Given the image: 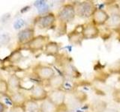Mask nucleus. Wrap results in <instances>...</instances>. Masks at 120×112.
<instances>
[{
	"mask_svg": "<svg viewBox=\"0 0 120 112\" xmlns=\"http://www.w3.org/2000/svg\"><path fill=\"white\" fill-rule=\"evenodd\" d=\"M76 15L81 18H89L93 16L97 7L92 1H83L77 2L74 6Z\"/></svg>",
	"mask_w": 120,
	"mask_h": 112,
	"instance_id": "nucleus-1",
	"label": "nucleus"
},
{
	"mask_svg": "<svg viewBox=\"0 0 120 112\" xmlns=\"http://www.w3.org/2000/svg\"><path fill=\"white\" fill-rule=\"evenodd\" d=\"M58 17L59 20L63 23H68V22H72L75 17H76V12H75L74 5L68 4L64 5L62 9L59 10Z\"/></svg>",
	"mask_w": 120,
	"mask_h": 112,
	"instance_id": "nucleus-2",
	"label": "nucleus"
},
{
	"mask_svg": "<svg viewBox=\"0 0 120 112\" xmlns=\"http://www.w3.org/2000/svg\"><path fill=\"white\" fill-rule=\"evenodd\" d=\"M81 32L84 40L95 39L100 35V32L98 26L95 25V24H93L92 22L84 25L82 27Z\"/></svg>",
	"mask_w": 120,
	"mask_h": 112,
	"instance_id": "nucleus-3",
	"label": "nucleus"
},
{
	"mask_svg": "<svg viewBox=\"0 0 120 112\" xmlns=\"http://www.w3.org/2000/svg\"><path fill=\"white\" fill-rule=\"evenodd\" d=\"M47 99L56 106H61L65 102L66 94L61 90H53L48 94Z\"/></svg>",
	"mask_w": 120,
	"mask_h": 112,
	"instance_id": "nucleus-4",
	"label": "nucleus"
},
{
	"mask_svg": "<svg viewBox=\"0 0 120 112\" xmlns=\"http://www.w3.org/2000/svg\"><path fill=\"white\" fill-rule=\"evenodd\" d=\"M92 17V23L95 25H104L107 22L110 14L103 9L97 8Z\"/></svg>",
	"mask_w": 120,
	"mask_h": 112,
	"instance_id": "nucleus-5",
	"label": "nucleus"
},
{
	"mask_svg": "<svg viewBox=\"0 0 120 112\" xmlns=\"http://www.w3.org/2000/svg\"><path fill=\"white\" fill-rule=\"evenodd\" d=\"M37 75L40 78L43 80H50L51 78L55 76L53 69L50 66H41L37 70Z\"/></svg>",
	"mask_w": 120,
	"mask_h": 112,
	"instance_id": "nucleus-6",
	"label": "nucleus"
},
{
	"mask_svg": "<svg viewBox=\"0 0 120 112\" xmlns=\"http://www.w3.org/2000/svg\"><path fill=\"white\" fill-rule=\"evenodd\" d=\"M47 37L45 36H38L30 41L29 43V46L32 50L41 49L44 46L47 45Z\"/></svg>",
	"mask_w": 120,
	"mask_h": 112,
	"instance_id": "nucleus-7",
	"label": "nucleus"
},
{
	"mask_svg": "<svg viewBox=\"0 0 120 112\" xmlns=\"http://www.w3.org/2000/svg\"><path fill=\"white\" fill-rule=\"evenodd\" d=\"M48 96V93L41 86H35L31 91V97L34 100H45Z\"/></svg>",
	"mask_w": 120,
	"mask_h": 112,
	"instance_id": "nucleus-8",
	"label": "nucleus"
},
{
	"mask_svg": "<svg viewBox=\"0 0 120 112\" xmlns=\"http://www.w3.org/2000/svg\"><path fill=\"white\" fill-rule=\"evenodd\" d=\"M106 26L110 29H119L120 28V12L114 13L110 15L107 22H106Z\"/></svg>",
	"mask_w": 120,
	"mask_h": 112,
	"instance_id": "nucleus-9",
	"label": "nucleus"
},
{
	"mask_svg": "<svg viewBox=\"0 0 120 112\" xmlns=\"http://www.w3.org/2000/svg\"><path fill=\"white\" fill-rule=\"evenodd\" d=\"M56 21V17L53 14H49L47 15L41 17L38 20V24L41 28H50L53 25Z\"/></svg>",
	"mask_w": 120,
	"mask_h": 112,
	"instance_id": "nucleus-10",
	"label": "nucleus"
},
{
	"mask_svg": "<svg viewBox=\"0 0 120 112\" xmlns=\"http://www.w3.org/2000/svg\"><path fill=\"white\" fill-rule=\"evenodd\" d=\"M34 30L32 28H26L18 34V39L20 43H25L30 42L33 39Z\"/></svg>",
	"mask_w": 120,
	"mask_h": 112,
	"instance_id": "nucleus-11",
	"label": "nucleus"
},
{
	"mask_svg": "<svg viewBox=\"0 0 120 112\" xmlns=\"http://www.w3.org/2000/svg\"><path fill=\"white\" fill-rule=\"evenodd\" d=\"M65 84V78L61 75H55L49 80V85L54 90H60Z\"/></svg>",
	"mask_w": 120,
	"mask_h": 112,
	"instance_id": "nucleus-12",
	"label": "nucleus"
},
{
	"mask_svg": "<svg viewBox=\"0 0 120 112\" xmlns=\"http://www.w3.org/2000/svg\"><path fill=\"white\" fill-rule=\"evenodd\" d=\"M59 52V46L56 42H50L45 46V54L50 56H55Z\"/></svg>",
	"mask_w": 120,
	"mask_h": 112,
	"instance_id": "nucleus-13",
	"label": "nucleus"
},
{
	"mask_svg": "<svg viewBox=\"0 0 120 112\" xmlns=\"http://www.w3.org/2000/svg\"><path fill=\"white\" fill-rule=\"evenodd\" d=\"M41 112H56L57 111V106L51 102L48 99L44 100L40 107Z\"/></svg>",
	"mask_w": 120,
	"mask_h": 112,
	"instance_id": "nucleus-14",
	"label": "nucleus"
},
{
	"mask_svg": "<svg viewBox=\"0 0 120 112\" xmlns=\"http://www.w3.org/2000/svg\"><path fill=\"white\" fill-rule=\"evenodd\" d=\"M68 38L69 42L72 44H80L82 40H84L82 35V32H78L77 30L71 32L68 35Z\"/></svg>",
	"mask_w": 120,
	"mask_h": 112,
	"instance_id": "nucleus-15",
	"label": "nucleus"
},
{
	"mask_svg": "<svg viewBox=\"0 0 120 112\" xmlns=\"http://www.w3.org/2000/svg\"><path fill=\"white\" fill-rule=\"evenodd\" d=\"M107 108V103L102 100H96L92 105V108L95 112H104Z\"/></svg>",
	"mask_w": 120,
	"mask_h": 112,
	"instance_id": "nucleus-16",
	"label": "nucleus"
},
{
	"mask_svg": "<svg viewBox=\"0 0 120 112\" xmlns=\"http://www.w3.org/2000/svg\"><path fill=\"white\" fill-rule=\"evenodd\" d=\"M20 80L17 76H11L8 81V88L11 90H16L20 88Z\"/></svg>",
	"mask_w": 120,
	"mask_h": 112,
	"instance_id": "nucleus-17",
	"label": "nucleus"
},
{
	"mask_svg": "<svg viewBox=\"0 0 120 112\" xmlns=\"http://www.w3.org/2000/svg\"><path fill=\"white\" fill-rule=\"evenodd\" d=\"M26 109L29 112H37L38 110V106L33 101H29L26 105Z\"/></svg>",
	"mask_w": 120,
	"mask_h": 112,
	"instance_id": "nucleus-18",
	"label": "nucleus"
},
{
	"mask_svg": "<svg viewBox=\"0 0 120 112\" xmlns=\"http://www.w3.org/2000/svg\"><path fill=\"white\" fill-rule=\"evenodd\" d=\"M64 70L65 71L66 74L68 76H74L75 77L76 76V74H77V70L74 68V67L71 65V64H68L65 67Z\"/></svg>",
	"mask_w": 120,
	"mask_h": 112,
	"instance_id": "nucleus-19",
	"label": "nucleus"
},
{
	"mask_svg": "<svg viewBox=\"0 0 120 112\" xmlns=\"http://www.w3.org/2000/svg\"><path fill=\"white\" fill-rule=\"evenodd\" d=\"M12 100L14 101L15 102H17V103H21L22 102H23L24 100V97L22 96L21 93H15L13 95L12 97Z\"/></svg>",
	"mask_w": 120,
	"mask_h": 112,
	"instance_id": "nucleus-20",
	"label": "nucleus"
},
{
	"mask_svg": "<svg viewBox=\"0 0 120 112\" xmlns=\"http://www.w3.org/2000/svg\"><path fill=\"white\" fill-rule=\"evenodd\" d=\"M8 90V82L4 80H0V93H5Z\"/></svg>",
	"mask_w": 120,
	"mask_h": 112,
	"instance_id": "nucleus-21",
	"label": "nucleus"
},
{
	"mask_svg": "<svg viewBox=\"0 0 120 112\" xmlns=\"http://www.w3.org/2000/svg\"><path fill=\"white\" fill-rule=\"evenodd\" d=\"M25 25V21L22 19H20V20H17L16 22H14V28L15 29H20L22 27H23Z\"/></svg>",
	"mask_w": 120,
	"mask_h": 112,
	"instance_id": "nucleus-22",
	"label": "nucleus"
},
{
	"mask_svg": "<svg viewBox=\"0 0 120 112\" xmlns=\"http://www.w3.org/2000/svg\"><path fill=\"white\" fill-rule=\"evenodd\" d=\"M10 40V37L8 35H3L0 37V44L3 45V44H6L7 43H8V41Z\"/></svg>",
	"mask_w": 120,
	"mask_h": 112,
	"instance_id": "nucleus-23",
	"label": "nucleus"
},
{
	"mask_svg": "<svg viewBox=\"0 0 120 112\" xmlns=\"http://www.w3.org/2000/svg\"><path fill=\"white\" fill-rule=\"evenodd\" d=\"M34 5H35V6L38 9H39V8H41V7H43L46 5V3H45L44 1H36L35 3H34Z\"/></svg>",
	"mask_w": 120,
	"mask_h": 112,
	"instance_id": "nucleus-24",
	"label": "nucleus"
},
{
	"mask_svg": "<svg viewBox=\"0 0 120 112\" xmlns=\"http://www.w3.org/2000/svg\"><path fill=\"white\" fill-rule=\"evenodd\" d=\"M104 112H119L116 109H114V108H107L104 111Z\"/></svg>",
	"mask_w": 120,
	"mask_h": 112,
	"instance_id": "nucleus-25",
	"label": "nucleus"
},
{
	"mask_svg": "<svg viewBox=\"0 0 120 112\" xmlns=\"http://www.w3.org/2000/svg\"><path fill=\"white\" fill-rule=\"evenodd\" d=\"M5 111V105L0 102V112H4Z\"/></svg>",
	"mask_w": 120,
	"mask_h": 112,
	"instance_id": "nucleus-26",
	"label": "nucleus"
},
{
	"mask_svg": "<svg viewBox=\"0 0 120 112\" xmlns=\"http://www.w3.org/2000/svg\"><path fill=\"white\" fill-rule=\"evenodd\" d=\"M30 8V7L29 6H26V7H23L21 10H20V12L21 13H24L25 11H27V10H29V9Z\"/></svg>",
	"mask_w": 120,
	"mask_h": 112,
	"instance_id": "nucleus-27",
	"label": "nucleus"
},
{
	"mask_svg": "<svg viewBox=\"0 0 120 112\" xmlns=\"http://www.w3.org/2000/svg\"><path fill=\"white\" fill-rule=\"evenodd\" d=\"M62 112H71V111H62Z\"/></svg>",
	"mask_w": 120,
	"mask_h": 112,
	"instance_id": "nucleus-28",
	"label": "nucleus"
},
{
	"mask_svg": "<svg viewBox=\"0 0 120 112\" xmlns=\"http://www.w3.org/2000/svg\"><path fill=\"white\" fill-rule=\"evenodd\" d=\"M0 64H1V60H0Z\"/></svg>",
	"mask_w": 120,
	"mask_h": 112,
	"instance_id": "nucleus-29",
	"label": "nucleus"
},
{
	"mask_svg": "<svg viewBox=\"0 0 120 112\" xmlns=\"http://www.w3.org/2000/svg\"><path fill=\"white\" fill-rule=\"evenodd\" d=\"M119 31H120V28H119Z\"/></svg>",
	"mask_w": 120,
	"mask_h": 112,
	"instance_id": "nucleus-30",
	"label": "nucleus"
},
{
	"mask_svg": "<svg viewBox=\"0 0 120 112\" xmlns=\"http://www.w3.org/2000/svg\"><path fill=\"white\" fill-rule=\"evenodd\" d=\"M10 112H11V111H10Z\"/></svg>",
	"mask_w": 120,
	"mask_h": 112,
	"instance_id": "nucleus-31",
	"label": "nucleus"
}]
</instances>
